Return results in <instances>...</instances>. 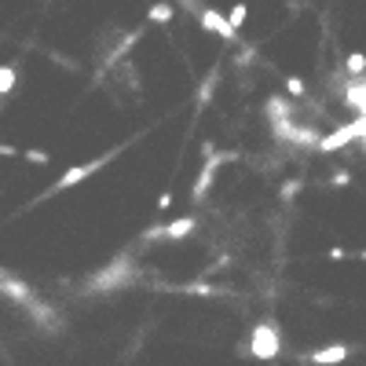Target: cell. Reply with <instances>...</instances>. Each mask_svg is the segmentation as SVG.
Masks as SVG:
<instances>
[{
    "label": "cell",
    "mask_w": 366,
    "mask_h": 366,
    "mask_svg": "<svg viewBox=\"0 0 366 366\" xmlns=\"http://www.w3.org/2000/svg\"><path fill=\"white\" fill-rule=\"evenodd\" d=\"M278 352H282V333H278V326L275 322H256L249 330V355L261 359V362H271V359H278Z\"/></svg>",
    "instance_id": "6da1fadb"
},
{
    "label": "cell",
    "mask_w": 366,
    "mask_h": 366,
    "mask_svg": "<svg viewBox=\"0 0 366 366\" xmlns=\"http://www.w3.org/2000/svg\"><path fill=\"white\" fill-rule=\"evenodd\" d=\"M359 136H366V118H359V121H352V125H341L337 132H326L319 139V150H341V147H348L352 139H359Z\"/></svg>",
    "instance_id": "7a4b0ae2"
},
{
    "label": "cell",
    "mask_w": 366,
    "mask_h": 366,
    "mask_svg": "<svg viewBox=\"0 0 366 366\" xmlns=\"http://www.w3.org/2000/svg\"><path fill=\"white\" fill-rule=\"evenodd\" d=\"M106 161H110V158H96V161H88V165H74V168H67V172L59 176V183L52 187V195H59V190H67V187H74V183H81V180H88L92 172L103 168Z\"/></svg>",
    "instance_id": "3957f363"
},
{
    "label": "cell",
    "mask_w": 366,
    "mask_h": 366,
    "mask_svg": "<svg viewBox=\"0 0 366 366\" xmlns=\"http://www.w3.org/2000/svg\"><path fill=\"white\" fill-rule=\"evenodd\" d=\"M344 359H348V344H326V348H319L308 355L311 366H341Z\"/></svg>",
    "instance_id": "277c9868"
},
{
    "label": "cell",
    "mask_w": 366,
    "mask_h": 366,
    "mask_svg": "<svg viewBox=\"0 0 366 366\" xmlns=\"http://www.w3.org/2000/svg\"><path fill=\"white\" fill-rule=\"evenodd\" d=\"M344 103H348L352 110H359V118H366V77L352 81L348 88H344Z\"/></svg>",
    "instance_id": "5b68a950"
},
{
    "label": "cell",
    "mask_w": 366,
    "mask_h": 366,
    "mask_svg": "<svg viewBox=\"0 0 366 366\" xmlns=\"http://www.w3.org/2000/svg\"><path fill=\"white\" fill-rule=\"evenodd\" d=\"M198 23H202V30H209V33L234 37V33H231V26H227V15H220V11H202V15H198Z\"/></svg>",
    "instance_id": "8992f818"
},
{
    "label": "cell",
    "mask_w": 366,
    "mask_h": 366,
    "mask_svg": "<svg viewBox=\"0 0 366 366\" xmlns=\"http://www.w3.org/2000/svg\"><path fill=\"white\" fill-rule=\"evenodd\" d=\"M195 227H198V220H195V217H183V220H176V224H168L161 234H165V239H183V234H190Z\"/></svg>",
    "instance_id": "52a82bcc"
},
{
    "label": "cell",
    "mask_w": 366,
    "mask_h": 366,
    "mask_svg": "<svg viewBox=\"0 0 366 366\" xmlns=\"http://www.w3.org/2000/svg\"><path fill=\"white\" fill-rule=\"evenodd\" d=\"M172 15H176L172 4H150V11H147L150 23H172Z\"/></svg>",
    "instance_id": "ba28073f"
},
{
    "label": "cell",
    "mask_w": 366,
    "mask_h": 366,
    "mask_svg": "<svg viewBox=\"0 0 366 366\" xmlns=\"http://www.w3.org/2000/svg\"><path fill=\"white\" fill-rule=\"evenodd\" d=\"M344 67H348V74H352V81H359V77H366V55H362V52H352V55H348V62H344Z\"/></svg>",
    "instance_id": "9c48e42d"
},
{
    "label": "cell",
    "mask_w": 366,
    "mask_h": 366,
    "mask_svg": "<svg viewBox=\"0 0 366 366\" xmlns=\"http://www.w3.org/2000/svg\"><path fill=\"white\" fill-rule=\"evenodd\" d=\"M246 15H249V8H246V4H234V8L227 11V26H231V33L239 30V26H246Z\"/></svg>",
    "instance_id": "30bf717a"
},
{
    "label": "cell",
    "mask_w": 366,
    "mask_h": 366,
    "mask_svg": "<svg viewBox=\"0 0 366 366\" xmlns=\"http://www.w3.org/2000/svg\"><path fill=\"white\" fill-rule=\"evenodd\" d=\"M15 81H18V70L15 67H0V96H8L15 88Z\"/></svg>",
    "instance_id": "8fae6325"
},
{
    "label": "cell",
    "mask_w": 366,
    "mask_h": 366,
    "mask_svg": "<svg viewBox=\"0 0 366 366\" xmlns=\"http://www.w3.org/2000/svg\"><path fill=\"white\" fill-rule=\"evenodd\" d=\"M23 158H26L30 165H48V161H52V158L45 154V150H23Z\"/></svg>",
    "instance_id": "7c38bea8"
},
{
    "label": "cell",
    "mask_w": 366,
    "mask_h": 366,
    "mask_svg": "<svg viewBox=\"0 0 366 366\" xmlns=\"http://www.w3.org/2000/svg\"><path fill=\"white\" fill-rule=\"evenodd\" d=\"M0 154H4V158H18V150H15V147H8V143H0Z\"/></svg>",
    "instance_id": "4fadbf2b"
},
{
    "label": "cell",
    "mask_w": 366,
    "mask_h": 366,
    "mask_svg": "<svg viewBox=\"0 0 366 366\" xmlns=\"http://www.w3.org/2000/svg\"><path fill=\"white\" fill-rule=\"evenodd\" d=\"M290 92H293V96H300V92H304V84H300L297 77H290Z\"/></svg>",
    "instance_id": "5bb4252c"
}]
</instances>
